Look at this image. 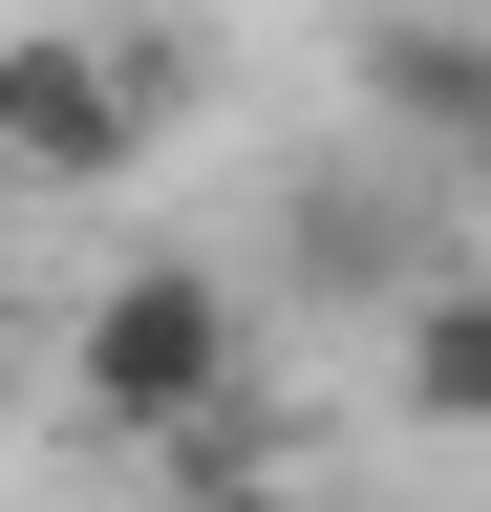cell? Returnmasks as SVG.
<instances>
[{
    "mask_svg": "<svg viewBox=\"0 0 491 512\" xmlns=\"http://www.w3.org/2000/svg\"><path fill=\"white\" fill-rule=\"evenodd\" d=\"M235 384H257V320H235L214 256H107V278H86L65 406H86L107 448H193V427H235Z\"/></svg>",
    "mask_w": 491,
    "mask_h": 512,
    "instance_id": "cell-1",
    "label": "cell"
},
{
    "mask_svg": "<svg viewBox=\"0 0 491 512\" xmlns=\"http://www.w3.org/2000/svg\"><path fill=\"white\" fill-rule=\"evenodd\" d=\"M171 86H193V64L171 43H86V22H0V171L22 192H107L171 128Z\"/></svg>",
    "mask_w": 491,
    "mask_h": 512,
    "instance_id": "cell-2",
    "label": "cell"
},
{
    "mask_svg": "<svg viewBox=\"0 0 491 512\" xmlns=\"http://www.w3.org/2000/svg\"><path fill=\"white\" fill-rule=\"evenodd\" d=\"M385 427H491V278H406V320H385Z\"/></svg>",
    "mask_w": 491,
    "mask_h": 512,
    "instance_id": "cell-3",
    "label": "cell"
},
{
    "mask_svg": "<svg viewBox=\"0 0 491 512\" xmlns=\"http://www.w3.org/2000/svg\"><path fill=\"white\" fill-rule=\"evenodd\" d=\"M363 107L427 128V150H491V22H385L363 43Z\"/></svg>",
    "mask_w": 491,
    "mask_h": 512,
    "instance_id": "cell-4",
    "label": "cell"
},
{
    "mask_svg": "<svg viewBox=\"0 0 491 512\" xmlns=\"http://www.w3.org/2000/svg\"><path fill=\"white\" fill-rule=\"evenodd\" d=\"M470 214H491V150H470Z\"/></svg>",
    "mask_w": 491,
    "mask_h": 512,
    "instance_id": "cell-5",
    "label": "cell"
}]
</instances>
